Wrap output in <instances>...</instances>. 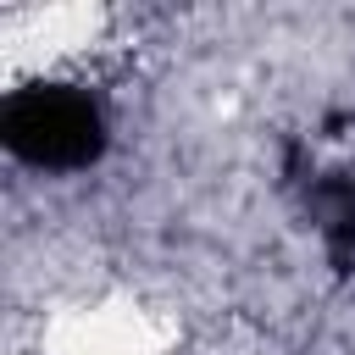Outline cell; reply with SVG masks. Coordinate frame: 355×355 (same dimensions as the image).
<instances>
[{
    "label": "cell",
    "instance_id": "6da1fadb",
    "mask_svg": "<svg viewBox=\"0 0 355 355\" xmlns=\"http://www.w3.org/2000/svg\"><path fill=\"white\" fill-rule=\"evenodd\" d=\"M0 139L28 166L72 172V166H89L105 150V116L83 89L33 83V89H17L0 105Z\"/></svg>",
    "mask_w": 355,
    "mask_h": 355
}]
</instances>
